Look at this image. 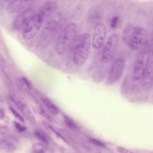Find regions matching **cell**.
Listing matches in <instances>:
<instances>
[{"mask_svg": "<svg viewBox=\"0 0 153 153\" xmlns=\"http://www.w3.org/2000/svg\"><path fill=\"white\" fill-rule=\"evenodd\" d=\"M134 63L132 76L135 81L144 79L147 69L150 64L151 47L147 41L139 49Z\"/></svg>", "mask_w": 153, "mask_h": 153, "instance_id": "1", "label": "cell"}, {"mask_svg": "<svg viewBox=\"0 0 153 153\" xmlns=\"http://www.w3.org/2000/svg\"><path fill=\"white\" fill-rule=\"evenodd\" d=\"M77 27L76 24L70 23L64 28L57 40L56 50L60 54L67 52L76 38Z\"/></svg>", "mask_w": 153, "mask_h": 153, "instance_id": "2", "label": "cell"}, {"mask_svg": "<svg viewBox=\"0 0 153 153\" xmlns=\"http://www.w3.org/2000/svg\"><path fill=\"white\" fill-rule=\"evenodd\" d=\"M91 41V36L88 33H84L79 37L73 56L76 65L81 66L85 62L90 51Z\"/></svg>", "mask_w": 153, "mask_h": 153, "instance_id": "3", "label": "cell"}, {"mask_svg": "<svg viewBox=\"0 0 153 153\" xmlns=\"http://www.w3.org/2000/svg\"><path fill=\"white\" fill-rule=\"evenodd\" d=\"M145 30L140 27H134L127 43L133 50H139L147 41Z\"/></svg>", "mask_w": 153, "mask_h": 153, "instance_id": "4", "label": "cell"}, {"mask_svg": "<svg viewBox=\"0 0 153 153\" xmlns=\"http://www.w3.org/2000/svg\"><path fill=\"white\" fill-rule=\"evenodd\" d=\"M44 20L43 18L38 13L36 14L23 29V39L28 40L34 37L40 30Z\"/></svg>", "mask_w": 153, "mask_h": 153, "instance_id": "5", "label": "cell"}, {"mask_svg": "<svg viewBox=\"0 0 153 153\" xmlns=\"http://www.w3.org/2000/svg\"><path fill=\"white\" fill-rule=\"evenodd\" d=\"M124 63V59L122 57H119L114 60L109 69L107 80V84H113L119 80L123 71Z\"/></svg>", "mask_w": 153, "mask_h": 153, "instance_id": "6", "label": "cell"}, {"mask_svg": "<svg viewBox=\"0 0 153 153\" xmlns=\"http://www.w3.org/2000/svg\"><path fill=\"white\" fill-rule=\"evenodd\" d=\"M118 37L116 34H113L108 37L102 51L101 59L104 62L111 60L115 56L118 44Z\"/></svg>", "mask_w": 153, "mask_h": 153, "instance_id": "7", "label": "cell"}, {"mask_svg": "<svg viewBox=\"0 0 153 153\" xmlns=\"http://www.w3.org/2000/svg\"><path fill=\"white\" fill-rule=\"evenodd\" d=\"M107 30L105 26L102 22L96 25L92 39V45L95 49L101 48L103 45L106 37Z\"/></svg>", "mask_w": 153, "mask_h": 153, "instance_id": "8", "label": "cell"}, {"mask_svg": "<svg viewBox=\"0 0 153 153\" xmlns=\"http://www.w3.org/2000/svg\"><path fill=\"white\" fill-rule=\"evenodd\" d=\"M34 10L31 8L24 11L15 20L13 27L16 30L24 29L32 18L35 15Z\"/></svg>", "mask_w": 153, "mask_h": 153, "instance_id": "9", "label": "cell"}, {"mask_svg": "<svg viewBox=\"0 0 153 153\" xmlns=\"http://www.w3.org/2000/svg\"><path fill=\"white\" fill-rule=\"evenodd\" d=\"M57 6V3L56 1H48L43 4L38 14L44 19L54 13L56 10Z\"/></svg>", "mask_w": 153, "mask_h": 153, "instance_id": "10", "label": "cell"}, {"mask_svg": "<svg viewBox=\"0 0 153 153\" xmlns=\"http://www.w3.org/2000/svg\"><path fill=\"white\" fill-rule=\"evenodd\" d=\"M0 146L9 151H13L15 150L16 147L9 140L6 138H0Z\"/></svg>", "mask_w": 153, "mask_h": 153, "instance_id": "11", "label": "cell"}, {"mask_svg": "<svg viewBox=\"0 0 153 153\" xmlns=\"http://www.w3.org/2000/svg\"><path fill=\"white\" fill-rule=\"evenodd\" d=\"M42 101L43 103L51 112L55 114H59L58 109L50 100L44 98L42 99Z\"/></svg>", "mask_w": 153, "mask_h": 153, "instance_id": "12", "label": "cell"}, {"mask_svg": "<svg viewBox=\"0 0 153 153\" xmlns=\"http://www.w3.org/2000/svg\"><path fill=\"white\" fill-rule=\"evenodd\" d=\"M134 27L131 25L128 24L127 25L124 29L123 34V39L126 43Z\"/></svg>", "mask_w": 153, "mask_h": 153, "instance_id": "13", "label": "cell"}, {"mask_svg": "<svg viewBox=\"0 0 153 153\" xmlns=\"http://www.w3.org/2000/svg\"><path fill=\"white\" fill-rule=\"evenodd\" d=\"M31 148L35 153H45L46 151V147L40 143H34L32 145Z\"/></svg>", "mask_w": 153, "mask_h": 153, "instance_id": "14", "label": "cell"}, {"mask_svg": "<svg viewBox=\"0 0 153 153\" xmlns=\"http://www.w3.org/2000/svg\"><path fill=\"white\" fill-rule=\"evenodd\" d=\"M38 111L41 115L45 117L49 122L52 123L56 122L55 120L46 113L42 108H39Z\"/></svg>", "mask_w": 153, "mask_h": 153, "instance_id": "15", "label": "cell"}, {"mask_svg": "<svg viewBox=\"0 0 153 153\" xmlns=\"http://www.w3.org/2000/svg\"><path fill=\"white\" fill-rule=\"evenodd\" d=\"M88 140L90 143L100 147H104L106 145L104 143L94 138L89 137L88 138Z\"/></svg>", "mask_w": 153, "mask_h": 153, "instance_id": "16", "label": "cell"}, {"mask_svg": "<svg viewBox=\"0 0 153 153\" xmlns=\"http://www.w3.org/2000/svg\"><path fill=\"white\" fill-rule=\"evenodd\" d=\"M64 119L67 126L71 129H75L77 128L76 125L66 116H64Z\"/></svg>", "mask_w": 153, "mask_h": 153, "instance_id": "17", "label": "cell"}, {"mask_svg": "<svg viewBox=\"0 0 153 153\" xmlns=\"http://www.w3.org/2000/svg\"><path fill=\"white\" fill-rule=\"evenodd\" d=\"M9 108L16 118L21 122H25L24 118L15 109L11 107H10Z\"/></svg>", "mask_w": 153, "mask_h": 153, "instance_id": "18", "label": "cell"}, {"mask_svg": "<svg viewBox=\"0 0 153 153\" xmlns=\"http://www.w3.org/2000/svg\"><path fill=\"white\" fill-rule=\"evenodd\" d=\"M116 149L119 153H134L132 151L122 146H117Z\"/></svg>", "mask_w": 153, "mask_h": 153, "instance_id": "19", "label": "cell"}, {"mask_svg": "<svg viewBox=\"0 0 153 153\" xmlns=\"http://www.w3.org/2000/svg\"><path fill=\"white\" fill-rule=\"evenodd\" d=\"M49 129L51 131H52L55 134L59 137L61 138L62 140H63L66 143H67V141L66 139L60 133L57 132L54 128L51 125H49Z\"/></svg>", "mask_w": 153, "mask_h": 153, "instance_id": "20", "label": "cell"}, {"mask_svg": "<svg viewBox=\"0 0 153 153\" xmlns=\"http://www.w3.org/2000/svg\"><path fill=\"white\" fill-rule=\"evenodd\" d=\"M14 123L16 128L19 132L24 131L27 129L25 127L22 126L19 123L15 121Z\"/></svg>", "mask_w": 153, "mask_h": 153, "instance_id": "21", "label": "cell"}, {"mask_svg": "<svg viewBox=\"0 0 153 153\" xmlns=\"http://www.w3.org/2000/svg\"><path fill=\"white\" fill-rule=\"evenodd\" d=\"M34 134L36 137L42 141L46 144H48V143L46 138L39 132L37 131L35 132L34 133Z\"/></svg>", "mask_w": 153, "mask_h": 153, "instance_id": "22", "label": "cell"}, {"mask_svg": "<svg viewBox=\"0 0 153 153\" xmlns=\"http://www.w3.org/2000/svg\"><path fill=\"white\" fill-rule=\"evenodd\" d=\"M118 20L119 18L118 16H115L113 17L112 18L110 23L111 27L113 28H115L117 26Z\"/></svg>", "mask_w": 153, "mask_h": 153, "instance_id": "23", "label": "cell"}, {"mask_svg": "<svg viewBox=\"0 0 153 153\" xmlns=\"http://www.w3.org/2000/svg\"><path fill=\"white\" fill-rule=\"evenodd\" d=\"M9 130V128L7 126L0 124V133L4 134L6 133Z\"/></svg>", "mask_w": 153, "mask_h": 153, "instance_id": "24", "label": "cell"}, {"mask_svg": "<svg viewBox=\"0 0 153 153\" xmlns=\"http://www.w3.org/2000/svg\"><path fill=\"white\" fill-rule=\"evenodd\" d=\"M17 107L21 111H23L25 109V106L23 103L21 101H17L15 103Z\"/></svg>", "mask_w": 153, "mask_h": 153, "instance_id": "25", "label": "cell"}, {"mask_svg": "<svg viewBox=\"0 0 153 153\" xmlns=\"http://www.w3.org/2000/svg\"><path fill=\"white\" fill-rule=\"evenodd\" d=\"M22 79L23 82L27 86V87L28 89L29 90H31V88L30 84V83L27 79L25 77H22Z\"/></svg>", "mask_w": 153, "mask_h": 153, "instance_id": "26", "label": "cell"}, {"mask_svg": "<svg viewBox=\"0 0 153 153\" xmlns=\"http://www.w3.org/2000/svg\"><path fill=\"white\" fill-rule=\"evenodd\" d=\"M28 118L30 121L32 123L34 124L35 123V118L33 116L32 114H30L29 115Z\"/></svg>", "mask_w": 153, "mask_h": 153, "instance_id": "27", "label": "cell"}, {"mask_svg": "<svg viewBox=\"0 0 153 153\" xmlns=\"http://www.w3.org/2000/svg\"><path fill=\"white\" fill-rule=\"evenodd\" d=\"M4 116V111L3 109L0 108V120L3 119Z\"/></svg>", "mask_w": 153, "mask_h": 153, "instance_id": "28", "label": "cell"}, {"mask_svg": "<svg viewBox=\"0 0 153 153\" xmlns=\"http://www.w3.org/2000/svg\"><path fill=\"white\" fill-rule=\"evenodd\" d=\"M42 124L44 127L46 129H49V124L45 122V121H42Z\"/></svg>", "mask_w": 153, "mask_h": 153, "instance_id": "29", "label": "cell"}, {"mask_svg": "<svg viewBox=\"0 0 153 153\" xmlns=\"http://www.w3.org/2000/svg\"><path fill=\"white\" fill-rule=\"evenodd\" d=\"M59 149L61 153H65V149L64 148L61 147Z\"/></svg>", "mask_w": 153, "mask_h": 153, "instance_id": "30", "label": "cell"}, {"mask_svg": "<svg viewBox=\"0 0 153 153\" xmlns=\"http://www.w3.org/2000/svg\"><path fill=\"white\" fill-rule=\"evenodd\" d=\"M33 153H34V152H33Z\"/></svg>", "mask_w": 153, "mask_h": 153, "instance_id": "31", "label": "cell"}]
</instances>
